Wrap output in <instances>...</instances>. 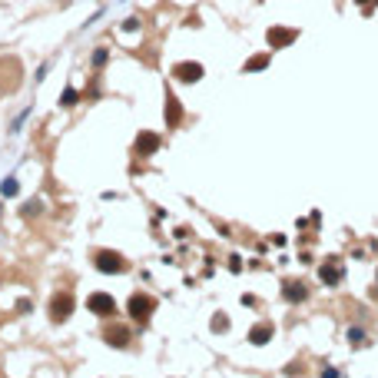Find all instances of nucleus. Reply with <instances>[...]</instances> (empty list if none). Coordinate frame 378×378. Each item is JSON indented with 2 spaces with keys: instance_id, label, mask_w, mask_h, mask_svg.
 I'll use <instances>...</instances> for the list:
<instances>
[{
  "instance_id": "7ed1b4c3",
  "label": "nucleus",
  "mask_w": 378,
  "mask_h": 378,
  "mask_svg": "<svg viewBox=\"0 0 378 378\" xmlns=\"http://www.w3.org/2000/svg\"><path fill=\"white\" fill-rule=\"evenodd\" d=\"M90 309H93L96 315H110V312H116V302H113V295H106V292H93L90 295Z\"/></svg>"
},
{
  "instance_id": "423d86ee",
  "label": "nucleus",
  "mask_w": 378,
  "mask_h": 378,
  "mask_svg": "<svg viewBox=\"0 0 378 378\" xmlns=\"http://www.w3.org/2000/svg\"><path fill=\"white\" fill-rule=\"evenodd\" d=\"M319 275H322V282H325V285H335V282L342 279V269L328 262V265H322V272H319Z\"/></svg>"
},
{
  "instance_id": "39448f33",
  "label": "nucleus",
  "mask_w": 378,
  "mask_h": 378,
  "mask_svg": "<svg viewBox=\"0 0 378 378\" xmlns=\"http://www.w3.org/2000/svg\"><path fill=\"white\" fill-rule=\"evenodd\" d=\"M70 312H73V299L67 292H60L57 299H53V319H67Z\"/></svg>"
},
{
  "instance_id": "0eeeda50",
  "label": "nucleus",
  "mask_w": 378,
  "mask_h": 378,
  "mask_svg": "<svg viewBox=\"0 0 378 378\" xmlns=\"http://www.w3.org/2000/svg\"><path fill=\"white\" fill-rule=\"evenodd\" d=\"M156 146H159V136H153V133H143V136H139V153H143V156L156 153Z\"/></svg>"
},
{
  "instance_id": "f257e3e1",
  "label": "nucleus",
  "mask_w": 378,
  "mask_h": 378,
  "mask_svg": "<svg viewBox=\"0 0 378 378\" xmlns=\"http://www.w3.org/2000/svg\"><path fill=\"white\" fill-rule=\"evenodd\" d=\"M93 262H96V269L100 272H123L126 269V262H123V256H116V252H96L93 256Z\"/></svg>"
},
{
  "instance_id": "1a4fd4ad",
  "label": "nucleus",
  "mask_w": 378,
  "mask_h": 378,
  "mask_svg": "<svg viewBox=\"0 0 378 378\" xmlns=\"http://www.w3.org/2000/svg\"><path fill=\"white\" fill-rule=\"evenodd\" d=\"M126 335H130L126 328H106V342L110 345H126Z\"/></svg>"
},
{
  "instance_id": "f8f14e48",
  "label": "nucleus",
  "mask_w": 378,
  "mask_h": 378,
  "mask_svg": "<svg viewBox=\"0 0 378 378\" xmlns=\"http://www.w3.org/2000/svg\"><path fill=\"white\" fill-rule=\"evenodd\" d=\"M0 192H3V196H14V192H17V183H14V179H3Z\"/></svg>"
},
{
  "instance_id": "ddd939ff",
  "label": "nucleus",
  "mask_w": 378,
  "mask_h": 378,
  "mask_svg": "<svg viewBox=\"0 0 378 378\" xmlns=\"http://www.w3.org/2000/svg\"><path fill=\"white\" fill-rule=\"evenodd\" d=\"M265 63H269V57H256V60H249L246 70H252V73H256V70H259V67H265Z\"/></svg>"
},
{
  "instance_id": "6e6552de",
  "label": "nucleus",
  "mask_w": 378,
  "mask_h": 378,
  "mask_svg": "<svg viewBox=\"0 0 378 378\" xmlns=\"http://www.w3.org/2000/svg\"><path fill=\"white\" fill-rule=\"evenodd\" d=\"M269 40H272V47H285L289 40H295V30H272Z\"/></svg>"
},
{
  "instance_id": "9b49d317",
  "label": "nucleus",
  "mask_w": 378,
  "mask_h": 378,
  "mask_svg": "<svg viewBox=\"0 0 378 378\" xmlns=\"http://www.w3.org/2000/svg\"><path fill=\"white\" fill-rule=\"evenodd\" d=\"M302 295H305V289H302V285H295V282H289V285H285V299H292V302H299Z\"/></svg>"
},
{
  "instance_id": "4468645a",
  "label": "nucleus",
  "mask_w": 378,
  "mask_h": 378,
  "mask_svg": "<svg viewBox=\"0 0 378 378\" xmlns=\"http://www.w3.org/2000/svg\"><path fill=\"white\" fill-rule=\"evenodd\" d=\"M60 103H63V106L76 103V90H70V86H67V90H63V100H60Z\"/></svg>"
},
{
  "instance_id": "f03ea898",
  "label": "nucleus",
  "mask_w": 378,
  "mask_h": 378,
  "mask_svg": "<svg viewBox=\"0 0 378 378\" xmlns=\"http://www.w3.org/2000/svg\"><path fill=\"white\" fill-rule=\"evenodd\" d=\"M153 305H156V302H153L150 295H143V292H136V295H133V299H130V315H133V319H139V322H143V319H150Z\"/></svg>"
},
{
  "instance_id": "20e7f679",
  "label": "nucleus",
  "mask_w": 378,
  "mask_h": 378,
  "mask_svg": "<svg viewBox=\"0 0 378 378\" xmlns=\"http://www.w3.org/2000/svg\"><path fill=\"white\" fill-rule=\"evenodd\" d=\"M172 73L179 76L183 83H196V80L203 76V67H199V63H179V67H176Z\"/></svg>"
},
{
  "instance_id": "9d476101",
  "label": "nucleus",
  "mask_w": 378,
  "mask_h": 378,
  "mask_svg": "<svg viewBox=\"0 0 378 378\" xmlns=\"http://www.w3.org/2000/svg\"><path fill=\"white\" fill-rule=\"evenodd\" d=\"M269 335H272V328H269V325L252 328V342H259V345H265V342H269Z\"/></svg>"
}]
</instances>
